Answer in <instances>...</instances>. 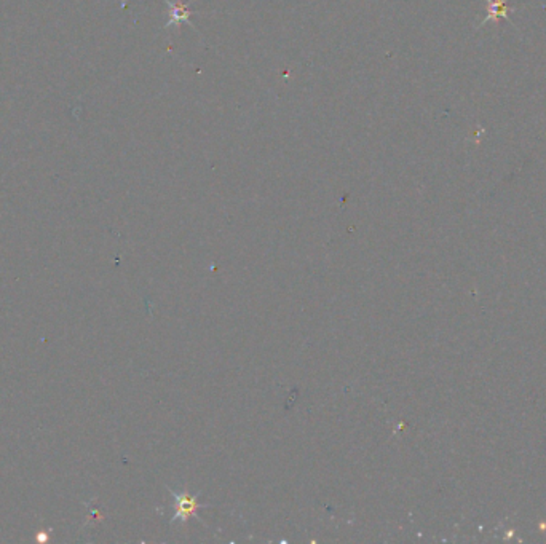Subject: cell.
I'll return each mask as SVG.
<instances>
[{
	"mask_svg": "<svg viewBox=\"0 0 546 544\" xmlns=\"http://www.w3.org/2000/svg\"><path fill=\"white\" fill-rule=\"evenodd\" d=\"M176 498V508L177 511L175 514V519L172 520H187L189 515H191L195 509L198 508L197 501L193 500V498L189 496L187 494H179V495H175Z\"/></svg>",
	"mask_w": 546,
	"mask_h": 544,
	"instance_id": "1",
	"label": "cell"
},
{
	"mask_svg": "<svg viewBox=\"0 0 546 544\" xmlns=\"http://www.w3.org/2000/svg\"><path fill=\"white\" fill-rule=\"evenodd\" d=\"M189 18V10L184 5H176L172 8V15H170V22L171 21H186Z\"/></svg>",
	"mask_w": 546,
	"mask_h": 544,
	"instance_id": "2",
	"label": "cell"
}]
</instances>
